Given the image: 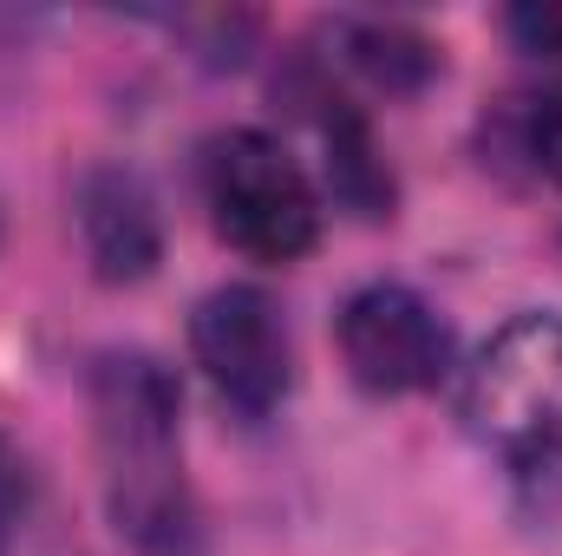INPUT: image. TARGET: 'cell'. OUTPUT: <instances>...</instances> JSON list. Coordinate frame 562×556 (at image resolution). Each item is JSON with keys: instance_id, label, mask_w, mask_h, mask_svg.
I'll return each instance as SVG.
<instances>
[{"instance_id": "6da1fadb", "label": "cell", "mask_w": 562, "mask_h": 556, "mask_svg": "<svg viewBox=\"0 0 562 556\" xmlns=\"http://www.w3.org/2000/svg\"><path fill=\"white\" fill-rule=\"evenodd\" d=\"M177 380L150 354H105L92 367V438L99 485L119 537L138 556H196V498L183 478Z\"/></svg>"}, {"instance_id": "7a4b0ae2", "label": "cell", "mask_w": 562, "mask_h": 556, "mask_svg": "<svg viewBox=\"0 0 562 556\" xmlns=\"http://www.w3.org/2000/svg\"><path fill=\"white\" fill-rule=\"evenodd\" d=\"M471 438L537 498H562V314H517L464 374Z\"/></svg>"}, {"instance_id": "3957f363", "label": "cell", "mask_w": 562, "mask_h": 556, "mask_svg": "<svg viewBox=\"0 0 562 556\" xmlns=\"http://www.w3.org/2000/svg\"><path fill=\"white\" fill-rule=\"evenodd\" d=\"M210 223L229 249L256 263H301L321 243V197L307 170L269 132H223L203 151Z\"/></svg>"}, {"instance_id": "277c9868", "label": "cell", "mask_w": 562, "mask_h": 556, "mask_svg": "<svg viewBox=\"0 0 562 556\" xmlns=\"http://www.w3.org/2000/svg\"><path fill=\"white\" fill-rule=\"evenodd\" d=\"M190 354L203 367V380L216 387L223 407H236L243 419H262L281 407L288 380H294V354H288V321L281 308L249 288H210L190 314Z\"/></svg>"}, {"instance_id": "5b68a950", "label": "cell", "mask_w": 562, "mask_h": 556, "mask_svg": "<svg viewBox=\"0 0 562 556\" xmlns=\"http://www.w3.org/2000/svg\"><path fill=\"white\" fill-rule=\"evenodd\" d=\"M340 360L380 400L425 393L451 367V327L438 321V308L425 294L400 288V281H367L340 308Z\"/></svg>"}, {"instance_id": "8992f818", "label": "cell", "mask_w": 562, "mask_h": 556, "mask_svg": "<svg viewBox=\"0 0 562 556\" xmlns=\"http://www.w3.org/2000/svg\"><path fill=\"white\" fill-rule=\"evenodd\" d=\"M79 236L99 281H144L157 269V203L132 170H92L79 184Z\"/></svg>"}, {"instance_id": "52a82bcc", "label": "cell", "mask_w": 562, "mask_h": 556, "mask_svg": "<svg viewBox=\"0 0 562 556\" xmlns=\"http://www.w3.org/2000/svg\"><path fill=\"white\" fill-rule=\"evenodd\" d=\"M340 40H347V66H360V73H367L373 86H386V92H413V86L431 79V66H438L419 33L386 26V20H347Z\"/></svg>"}, {"instance_id": "ba28073f", "label": "cell", "mask_w": 562, "mask_h": 556, "mask_svg": "<svg viewBox=\"0 0 562 556\" xmlns=\"http://www.w3.org/2000/svg\"><path fill=\"white\" fill-rule=\"evenodd\" d=\"M497 151L524 157L530 177L543 184H562V86H543V92H524L497 112Z\"/></svg>"}, {"instance_id": "9c48e42d", "label": "cell", "mask_w": 562, "mask_h": 556, "mask_svg": "<svg viewBox=\"0 0 562 556\" xmlns=\"http://www.w3.org/2000/svg\"><path fill=\"white\" fill-rule=\"evenodd\" d=\"M504 26H510V40H517L524 53L562 59V0H524V7L504 13Z\"/></svg>"}, {"instance_id": "30bf717a", "label": "cell", "mask_w": 562, "mask_h": 556, "mask_svg": "<svg viewBox=\"0 0 562 556\" xmlns=\"http://www.w3.org/2000/svg\"><path fill=\"white\" fill-rule=\"evenodd\" d=\"M26 498H33V485H26V458H20V445L0 432V556L13 551V537H20Z\"/></svg>"}]
</instances>
